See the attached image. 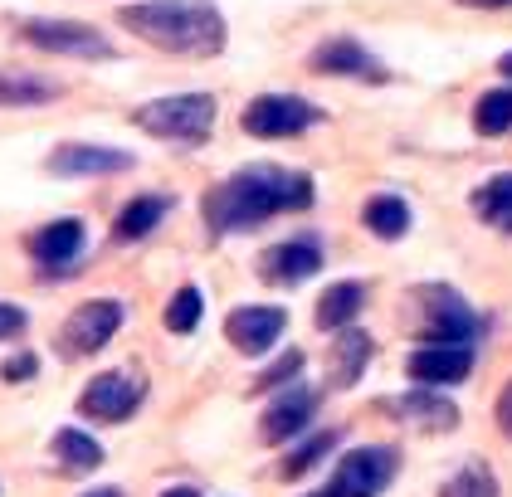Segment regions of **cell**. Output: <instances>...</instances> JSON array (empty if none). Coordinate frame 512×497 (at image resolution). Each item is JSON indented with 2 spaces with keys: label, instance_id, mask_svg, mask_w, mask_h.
<instances>
[{
  "label": "cell",
  "instance_id": "obj_25",
  "mask_svg": "<svg viewBox=\"0 0 512 497\" xmlns=\"http://www.w3.org/2000/svg\"><path fill=\"white\" fill-rule=\"evenodd\" d=\"M473 127H478L483 137L508 132L512 127V88H493V93H483V98H478V108H473Z\"/></svg>",
  "mask_w": 512,
  "mask_h": 497
},
{
  "label": "cell",
  "instance_id": "obj_23",
  "mask_svg": "<svg viewBox=\"0 0 512 497\" xmlns=\"http://www.w3.org/2000/svg\"><path fill=\"white\" fill-rule=\"evenodd\" d=\"M166 210H171L166 195H137L132 205H122L118 225H113V239H142V234H152L161 220H166Z\"/></svg>",
  "mask_w": 512,
  "mask_h": 497
},
{
  "label": "cell",
  "instance_id": "obj_22",
  "mask_svg": "<svg viewBox=\"0 0 512 497\" xmlns=\"http://www.w3.org/2000/svg\"><path fill=\"white\" fill-rule=\"evenodd\" d=\"M361 225L376 234V239H405V230H410V205L400 195H371L366 210H361Z\"/></svg>",
  "mask_w": 512,
  "mask_h": 497
},
{
  "label": "cell",
  "instance_id": "obj_1",
  "mask_svg": "<svg viewBox=\"0 0 512 497\" xmlns=\"http://www.w3.org/2000/svg\"><path fill=\"white\" fill-rule=\"evenodd\" d=\"M313 176L308 171H288V166H244L235 176H225L215 191L205 195V220L215 234L254 230L269 215H288V210H308L313 205Z\"/></svg>",
  "mask_w": 512,
  "mask_h": 497
},
{
  "label": "cell",
  "instance_id": "obj_30",
  "mask_svg": "<svg viewBox=\"0 0 512 497\" xmlns=\"http://www.w3.org/2000/svg\"><path fill=\"white\" fill-rule=\"evenodd\" d=\"M25 327H30V317H25L20 307H15V303H0V342H15Z\"/></svg>",
  "mask_w": 512,
  "mask_h": 497
},
{
  "label": "cell",
  "instance_id": "obj_8",
  "mask_svg": "<svg viewBox=\"0 0 512 497\" xmlns=\"http://www.w3.org/2000/svg\"><path fill=\"white\" fill-rule=\"evenodd\" d=\"M142 395H147V381H142V376H132V371H103V376H93L88 390L79 395V415L83 420H98V424H122L137 415Z\"/></svg>",
  "mask_w": 512,
  "mask_h": 497
},
{
  "label": "cell",
  "instance_id": "obj_5",
  "mask_svg": "<svg viewBox=\"0 0 512 497\" xmlns=\"http://www.w3.org/2000/svg\"><path fill=\"white\" fill-rule=\"evenodd\" d=\"M122 317H127L122 298H88V303H79V312H69V322L59 327V351H64V356H93V351H103V346L118 337Z\"/></svg>",
  "mask_w": 512,
  "mask_h": 497
},
{
  "label": "cell",
  "instance_id": "obj_6",
  "mask_svg": "<svg viewBox=\"0 0 512 497\" xmlns=\"http://www.w3.org/2000/svg\"><path fill=\"white\" fill-rule=\"evenodd\" d=\"M420 298H425V346H473L478 337V317H473V307L454 293V288H444V283H430V288H420Z\"/></svg>",
  "mask_w": 512,
  "mask_h": 497
},
{
  "label": "cell",
  "instance_id": "obj_9",
  "mask_svg": "<svg viewBox=\"0 0 512 497\" xmlns=\"http://www.w3.org/2000/svg\"><path fill=\"white\" fill-rule=\"evenodd\" d=\"M20 35H25V44L59 54V59H113V44L79 20H25Z\"/></svg>",
  "mask_w": 512,
  "mask_h": 497
},
{
  "label": "cell",
  "instance_id": "obj_35",
  "mask_svg": "<svg viewBox=\"0 0 512 497\" xmlns=\"http://www.w3.org/2000/svg\"><path fill=\"white\" fill-rule=\"evenodd\" d=\"M161 497H200L196 488H171V493H161Z\"/></svg>",
  "mask_w": 512,
  "mask_h": 497
},
{
  "label": "cell",
  "instance_id": "obj_24",
  "mask_svg": "<svg viewBox=\"0 0 512 497\" xmlns=\"http://www.w3.org/2000/svg\"><path fill=\"white\" fill-rule=\"evenodd\" d=\"M473 210H478V220H488L493 230H512V171L483 181V186L473 191Z\"/></svg>",
  "mask_w": 512,
  "mask_h": 497
},
{
  "label": "cell",
  "instance_id": "obj_19",
  "mask_svg": "<svg viewBox=\"0 0 512 497\" xmlns=\"http://www.w3.org/2000/svg\"><path fill=\"white\" fill-rule=\"evenodd\" d=\"M386 410H391V415H405L410 424H425V429H454V424H459V410H454L444 395H430V390L386 400Z\"/></svg>",
  "mask_w": 512,
  "mask_h": 497
},
{
  "label": "cell",
  "instance_id": "obj_7",
  "mask_svg": "<svg viewBox=\"0 0 512 497\" xmlns=\"http://www.w3.org/2000/svg\"><path fill=\"white\" fill-rule=\"evenodd\" d=\"M317 122V108L308 98H298V93H259L244 117H239V127L249 132V137H264V142H274V137H298V132H308Z\"/></svg>",
  "mask_w": 512,
  "mask_h": 497
},
{
  "label": "cell",
  "instance_id": "obj_13",
  "mask_svg": "<svg viewBox=\"0 0 512 497\" xmlns=\"http://www.w3.org/2000/svg\"><path fill=\"white\" fill-rule=\"evenodd\" d=\"M317 268H322V249L313 239H283V244L259 254V278L264 283H303Z\"/></svg>",
  "mask_w": 512,
  "mask_h": 497
},
{
  "label": "cell",
  "instance_id": "obj_20",
  "mask_svg": "<svg viewBox=\"0 0 512 497\" xmlns=\"http://www.w3.org/2000/svg\"><path fill=\"white\" fill-rule=\"evenodd\" d=\"M49 454L59 463V473H93L103 463V444L93 434H83V429H59L54 444H49Z\"/></svg>",
  "mask_w": 512,
  "mask_h": 497
},
{
  "label": "cell",
  "instance_id": "obj_27",
  "mask_svg": "<svg viewBox=\"0 0 512 497\" xmlns=\"http://www.w3.org/2000/svg\"><path fill=\"white\" fill-rule=\"evenodd\" d=\"M200 317H205V293L186 283V288H181V293L166 303V327L186 337V332H196V327H200Z\"/></svg>",
  "mask_w": 512,
  "mask_h": 497
},
{
  "label": "cell",
  "instance_id": "obj_2",
  "mask_svg": "<svg viewBox=\"0 0 512 497\" xmlns=\"http://www.w3.org/2000/svg\"><path fill=\"white\" fill-rule=\"evenodd\" d=\"M118 20L137 39L157 44L166 54H186V59L220 54L230 35L215 0H137V5H122Z\"/></svg>",
  "mask_w": 512,
  "mask_h": 497
},
{
  "label": "cell",
  "instance_id": "obj_4",
  "mask_svg": "<svg viewBox=\"0 0 512 497\" xmlns=\"http://www.w3.org/2000/svg\"><path fill=\"white\" fill-rule=\"evenodd\" d=\"M395 473H400V454L386 444H366V449H352L337 463L322 497H381L395 483Z\"/></svg>",
  "mask_w": 512,
  "mask_h": 497
},
{
  "label": "cell",
  "instance_id": "obj_11",
  "mask_svg": "<svg viewBox=\"0 0 512 497\" xmlns=\"http://www.w3.org/2000/svg\"><path fill=\"white\" fill-rule=\"evenodd\" d=\"M405 371H410V381L420 385V390L459 385V381H469V371H473V346H420V351H410Z\"/></svg>",
  "mask_w": 512,
  "mask_h": 497
},
{
  "label": "cell",
  "instance_id": "obj_26",
  "mask_svg": "<svg viewBox=\"0 0 512 497\" xmlns=\"http://www.w3.org/2000/svg\"><path fill=\"white\" fill-rule=\"evenodd\" d=\"M439 497H498V478L488 473V463H464L449 483H444V493Z\"/></svg>",
  "mask_w": 512,
  "mask_h": 497
},
{
  "label": "cell",
  "instance_id": "obj_28",
  "mask_svg": "<svg viewBox=\"0 0 512 497\" xmlns=\"http://www.w3.org/2000/svg\"><path fill=\"white\" fill-rule=\"evenodd\" d=\"M332 444H337V434H332V429L313 434V439H308L303 449H293V454H288V463H283V478H303V473H308V468H313V463L322 459V454H327Z\"/></svg>",
  "mask_w": 512,
  "mask_h": 497
},
{
  "label": "cell",
  "instance_id": "obj_29",
  "mask_svg": "<svg viewBox=\"0 0 512 497\" xmlns=\"http://www.w3.org/2000/svg\"><path fill=\"white\" fill-rule=\"evenodd\" d=\"M298 371H303V356H298V351H288V356H283L278 366H269V371L259 376V390H269V385H283L288 376H298Z\"/></svg>",
  "mask_w": 512,
  "mask_h": 497
},
{
  "label": "cell",
  "instance_id": "obj_21",
  "mask_svg": "<svg viewBox=\"0 0 512 497\" xmlns=\"http://www.w3.org/2000/svg\"><path fill=\"white\" fill-rule=\"evenodd\" d=\"M366 361H371V337L356 332V327H347V332L332 342L327 376H332V385H356L361 381V371H366Z\"/></svg>",
  "mask_w": 512,
  "mask_h": 497
},
{
  "label": "cell",
  "instance_id": "obj_37",
  "mask_svg": "<svg viewBox=\"0 0 512 497\" xmlns=\"http://www.w3.org/2000/svg\"><path fill=\"white\" fill-rule=\"evenodd\" d=\"M313 497H322V493H313Z\"/></svg>",
  "mask_w": 512,
  "mask_h": 497
},
{
  "label": "cell",
  "instance_id": "obj_17",
  "mask_svg": "<svg viewBox=\"0 0 512 497\" xmlns=\"http://www.w3.org/2000/svg\"><path fill=\"white\" fill-rule=\"evenodd\" d=\"M64 93V83L40 78L30 69H0V108H40Z\"/></svg>",
  "mask_w": 512,
  "mask_h": 497
},
{
  "label": "cell",
  "instance_id": "obj_33",
  "mask_svg": "<svg viewBox=\"0 0 512 497\" xmlns=\"http://www.w3.org/2000/svg\"><path fill=\"white\" fill-rule=\"evenodd\" d=\"M459 5H478V10H498V5H512V0H459Z\"/></svg>",
  "mask_w": 512,
  "mask_h": 497
},
{
  "label": "cell",
  "instance_id": "obj_14",
  "mask_svg": "<svg viewBox=\"0 0 512 497\" xmlns=\"http://www.w3.org/2000/svg\"><path fill=\"white\" fill-rule=\"evenodd\" d=\"M317 415V390L308 385H288L283 395H274V405L264 410V424H259V434L264 439H293L298 429H308V420Z\"/></svg>",
  "mask_w": 512,
  "mask_h": 497
},
{
  "label": "cell",
  "instance_id": "obj_34",
  "mask_svg": "<svg viewBox=\"0 0 512 497\" xmlns=\"http://www.w3.org/2000/svg\"><path fill=\"white\" fill-rule=\"evenodd\" d=\"M83 497H122V488H93V493H83Z\"/></svg>",
  "mask_w": 512,
  "mask_h": 497
},
{
  "label": "cell",
  "instance_id": "obj_10",
  "mask_svg": "<svg viewBox=\"0 0 512 497\" xmlns=\"http://www.w3.org/2000/svg\"><path fill=\"white\" fill-rule=\"evenodd\" d=\"M283 327H288V312H283V307H235V312L225 317V337H230L244 356L274 351L278 337H283Z\"/></svg>",
  "mask_w": 512,
  "mask_h": 497
},
{
  "label": "cell",
  "instance_id": "obj_18",
  "mask_svg": "<svg viewBox=\"0 0 512 497\" xmlns=\"http://www.w3.org/2000/svg\"><path fill=\"white\" fill-rule=\"evenodd\" d=\"M361 303H366V283H356V278L332 283V288L322 293V303H317V327H322V332H347L352 317L361 312Z\"/></svg>",
  "mask_w": 512,
  "mask_h": 497
},
{
  "label": "cell",
  "instance_id": "obj_36",
  "mask_svg": "<svg viewBox=\"0 0 512 497\" xmlns=\"http://www.w3.org/2000/svg\"><path fill=\"white\" fill-rule=\"evenodd\" d=\"M498 69H503V74L512 78V54H503V64H498Z\"/></svg>",
  "mask_w": 512,
  "mask_h": 497
},
{
  "label": "cell",
  "instance_id": "obj_15",
  "mask_svg": "<svg viewBox=\"0 0 512 497\" xmlns=\"http://www.w3.org/2000/svg\"><path fill=\"white\" fill-rule=\"evenodd\" d=\"M83 220H54V225H44L40 234H30V254H35V264L49 268V273H59V268H69L74 259L83 254Z\"/></svg>",
  "mask_w": 512,
  "mask_h": 497
},
{
  "label": "cell",
  "instance_id": "obj_31",
  "mask_svg": "<svg viewBox=\"0 0 512 497\" xmlns=\"http://www.w3.org/2000/svg\"><path fill=\"white\" fill-rule=\"evenodd\" d=\"M25 376H35V356H15V361L0 371V381H25Z\"/></svg>",
  "mask_w": 512,
  "mask_h": 497
},
{
  "label": "cell",
  "instance_id": "obj_32",
  "mask_svg": "<svg viewBox=\"0 0 512 497\" xmlns=\"http://www.w3.org/2000/svg\"><path fill=\"white\" fill-rule=\"evenodd\" d=\"M498 429L512 439V381L503 385V395H498Z\"/></svg>",
  "mask_w": 512,
  "mask_h": 497
},
{
  "label": "cell",
  "instance_id": "obj_3",
  "mask_svg": "<svg viewBox=\"0 0 512 497\" xmlns=\"http://www.w3.org/2000/svg\"><path fill=\"white\" fill-rule=\"evenodd\" d=\"M132 122L142 132H152L161 142H186L196 147L210 137L215 127V98L210 93H171V98H157V103H142Z\"/></svg>",
  "mask_w": 512,
  "mask_h": 497
},
{
  "label": "cell",
  "instance_id": "obj_16",
  "mask_svg": "<svg viewBox=\"0 0 512 497\" xmlns=\"http://www.w3.org/2000/svg\"><path fill=\"white\" fill-rule=\"evenodd\" d=\"M313 69L317 74H332V78H371V83H381L386 78V69L356 44V39H327L322 49L313 54Z\"/></svg>",
  "mask_w": 512,
  "mask_h": 497
},
{
  "label": "cell",
  "instance_id": "obj_12",
  "mask_svg": "<svg viewBox=\"0 0 512 497\" xmlns=\"http://www.w3.org/2000/svg\"><path fill=\"white\" fill-rule=\"evenodd\" d=\"M44 166H49L54 176H113V171H127V166H132V152L93 147V142H64V147L49 152Z\"/></svg>",
  "mask_w": 512,
  "mask_h": 497
}]
</instances>
